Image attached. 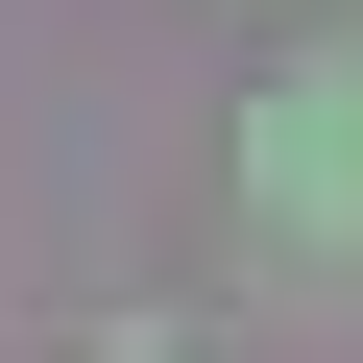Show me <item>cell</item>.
<instances>
[{
	"label": "cell",
	"instance_id": "6da1fadb",
	"mask_svg": "<svg viewBox=\"0 0 363 363\" xmlns=\"http://www.w3.org/2000/svg\"><path fill=\"white\" fill-rule=\"evenodd\" d=\"M242 194H267V242H363V0L291 49V97L242 121Z\"/></svg>",
	"mask_w": 363,
	"mask_h": 363
},
{
	"label": "cell",
	"instance_id": "7a4b0ae2",
	"mask_svg": "<svg viewBox=\"0 0 363 363\" xmlns=\"http://www.w3.org/2000/svg\"><path fill=\"white\" fill-rule=\"evenodd\" d=\"M97 363H194V339H97Z\"/></svg>",
	"mask_w": 363,
	"mask_h": 363
}]
</instances>
